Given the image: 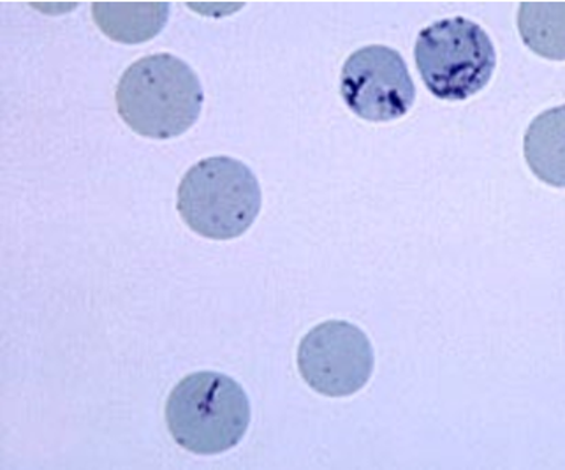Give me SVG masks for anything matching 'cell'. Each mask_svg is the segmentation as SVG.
<instances>
[{"mask_svg":"<svg viewBox=\"0 0 565 470\" xmlns=\"http://www.w3.org/2000/svg\"><path fill=\"white\" fill-rule=\"evenodd\" d=\"M115 100L118 115L132 131L152 140H171L198 122L205 92L188 62L156 53L127 67Z\"/></svg>","mask_w":565,"mask_h":470,"instance_id":"6da1fadb","label":"cell"},{"mask_svg":"<svg viewBox=\"0 0 565 470\" xmlns=\"http://www.w3.org/2000/svg\"><path fill=\"white\" fill-rule=\"evenodd\" d=\"M253 418L242 384L221 372L183 377L166 402V423L177 445L196 455H221L236 448Z\"/></svg>","mask_w":565,"mask_h":470,"instance_id":"7a4b0ae2","label":"cell"},{"mask_svg":"<svg viewBox=\"0 0 565 470\" xmlns=\"http://www.w3.org/2000/svg\"><path fill=\"white\" fill-rule=\"evenodd\" d=\"M262 185L254 171L233 157H209L192 165L179 185L183 223L209 239H235L262 212Z\"/></svg>","mask_w":565,"mask_h":470,"instance_id":"3957f363","label":"cell"},{"mask_svg":"<svg viewBox=\"0 0 565 470\" xmlns=\"http://www.w3.org/2000/svg\"><path fill=\"white\" fill-rule=\"evenodd\" d=\"M419 76L431 96L466 100L487 87L497 67L490 35L467 18H448L419 32L414 46Z\"/></svg>","mask_w":565,"mask_h":470,"instance_id":"277c9868","label":"cell"},{"mask_svg":"<svg viewBox=\"0 0 565 470\" xmlns=\"http://www.w3.org/2000/svg\"><path fill=\"white\" fill-rule=\"evenodd\" d=\"M374 349L365 331L348 321H327L303 337L298 371L319 395L342 398L365 388L374 372Z\"/></svg>","mask_w":565,"mask_h":470,"instance_id":"5b68a950","label":"cell"},{"mask_svg":"<svg viewBox=\"0 0 565 470\" xmlns=\"http://www.w3.org/2000/svg\"><path fill=\"white\" fill-rule=\"evenodd\" d=\"M340 92L348 108L369 122L405 117L416 100L404 57L381 44L358 50L345 61Z\"/></svg>","mask_w":565,"mask_h":470,"instance_id":"8992f818","label":"cell"},{"mask_svg":"<svg viewBox=\"0 0 565 470\" xmlns=\"http://www.w3.org/2000/svg\"><path fill=\"white\" fill-rule=\"evenodd\" d=\"M170 8V2H94L92 17L109 40L141 44L161 34Z\"/></svg>","mask_w":565,"mask_h":470,"instance_id":"52a82bcc","label":"cell"},{"mask_svg":"<svg viewBox=\"0 0 565 470\" xmlns=\"http://www.w3.org/2000/svg\"><path fill=\"white\" fill-rule=\"evenodd\" d=\"M523 153L541 182L565 189V106L546 109L532 120L523 140Z\"/></svg>","mask_w":565,"mask_h":470,"instance_id":"ba28073f","label":"cell"},{"mask_svg":"<svg viewBox=\"0 0 565 470\" xmlns=\"http://www.w3.org/2000/svg\"><path fill=\"white\" fill-rule=\"evenodd\" d=\"M518 31L540 57L565 61V2H522Z\"/></svg>","mask_w":565,"mask_h":470,"instance_id":"9c48e42d","label":"cell"}]
</instances>
